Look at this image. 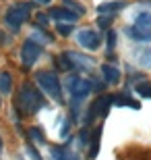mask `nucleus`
I'll return each mask as SVG.
<instances>
[{"label":"nucleus","mask_w":151,"mask_h":160,"mask_svg":"<svg viewBox=\"0 0 151 160\" xmlns=\"http://www.w3.org/2000/svg\"><path fill=\"white\" fill-rule=\"evenodd\" d=\"M17 104H19V110L25 112V114H35L41 106H46L41 94L35 88H31V85H23V88H21V94H19V98H17Z\"/></svg>","instance_id":"nucleus-1"},{"label":"nucleus","mask_w":151,"mask_h":160,"mask_svg":"<svg viewBox=\"0 0 151 160\" xmlns=\"http://www.w3.org/2000/svg\"><path fill=\"white\" fill-rule=\"evenodd\" d=\"M31 8H33V6H31L29 2H17V4H12L4 15V23L8 25L12 31L21 29V25L27 23V19H29Z\"/></svg>","instance_id":"nucleus-2"},{"label":"nucleus","mask_w":151,"mask_h":160,"mask_svg":"<svg viewBox=\"0 0 151 160\" xmlns=\"http://www.w3.org/2000/svg\"><path fill=\"white\" fill-rule=\"evenodd\" d=\"M37 83H40V88L46 92L48 96H52L56 102H62V85H60V79L56 77V73L52 71H41L37 73Z\"/></svg>","instance_id":"nucleus-3"},{"label":"nucleus","mask_w":151,"mask_h":160,"mask_svg":"<svg viewBox=\"0 0 151 160\" xmlns=\"http://www.w3.org/2000/svg\"><path fill=\"white\" fill-rule=\"evenodd\" d=\"M128 33L137 42H151V12H139Z\"/></svg>","instance_id":"nucleus-4"},{"label":"nucleus","mask_w":151,"mask_h":160,"mask_svg":"<svg viewBox=\"0 0 151 160\" xmlns=\"http://www.w3.org/2000/svg\"><path fill=\"white\" fill-rule=\"evenodd\" d=\"M91 65V58L79 52H62V56H60V67L66 71H81V69H89Z\"/></svg>","instance_id":"nucleus-5"},{"label":"nucleus","mask_w":151,"mask_h":160,"mask_svg":"<svg viewBox=\"0 0 151 160\" xmlns=\"http://www.w3.org/2000/svg\"><path fill=\"white\" fill-rule=\"evenodd\" d=\"M66 85H68V92H70V96H73L75 102H81L83 98H87V94L93 89L91 81L81 79V77H77V75H70V77L66 79Z\"/></svg>","instance_id":"nucleus-6"},{"label":"nucleus","mask_w":151,"mask_h":160,"mask_svg":"<svg viewBox=\"0 0 151 160\" xmlns=\"http://www.w3.org/2000/svg\"><path fill=\"white\" fill-rule=\"evenodd\" d=\"M110 106H112V96H99L97 100L89 106V112L85 114V125H89L93 119H97V117H106V112H108Z\"/></svg>","instance_id":"nucleus-7"},{"label":"nucleus","mask_w":151,"mask_h":160,"mask_svg":"<svg viewBox=\"0 0 151 160\" xmlns=\"http://www.w3.org/2000/svg\"><path fill=\"white\" fill-rule=\"evenodd\" d=\"M41 56V46L33 40H27L21 48V60H23L25 67H33Z\"/></svg>","instance_id":"nucleus-8"},{"label":"nucleus","mask_w":151,"mask_h":160,"mask_svg":"<svg viewBox=\"0 0 151 160\" xmlns=\"http://www.w3.org/2000/svg\"><path fill=\"white\" fill-rule=\"evenodd\" d=\"M77 40H79V44H81L85 50H97V48L101 46V38L93 29H81L77 33Z\"/></svg>","instance_id":"nucleus-9"},{"label":"nucleus","mask_w":151,"mask_h":160,"mask_svg":"<svg viewBox=\"0 0 151 160\" xmlns=\"http://www.w3.org/2000/svg\"><path fill=\"white\" fill-rule=\"evenodd\" d=\"M50 17L56 19L58 23H70V25H73L77 19H79L75 12H70L68 8H64V6H56V8H50Z\"/></svg>","instance_id":"nucleus-10"},{"label":"nucleus","mask_w":151,"mask_h":160,"mask_svg":"<svg viewBox=\"0 0 151 160\" xmlns=\"http://www.w3.org/2000/svg\"><path fill=\"white\" fill-rule=\"evenodd\" d=\"M50 152H52L54 160H79V156H77L75 152H70L66 146H52Z\"/></svg>","instance_id":"nucleus-11"},{"label":"nucleus","mask_w":151,"mask_h":160,"mask_svg":"<svg viewBox=\"0 0 151 160\" xmlns=\"http://www.w3.org/2000/svg\"><path fill=\"white\" fill-rule=\"evenodd\" d=\"M101 77H104L106 83L114 85V83L120 81V69H116V67H112V65H104L101 67Z\"/></svg>","instance_id":"nucleus-12"},{"label":"nucleus","mask_w":151,"mask_h":160,"mask_svg":"<svg viewBox=\"0 0 151 160\" xmlns=\"http://www.w3.org/2000/svg\"><path fill=\"white\" fill-rule=\"evenodd\" d=\"M126 6V0H112V2H101L97 6V12L99 15H110V12H116L120 8Z\"/></svg>","instance_id":"nucleus-13"},{"label":"nucleus","mask_w":151,"mask_h":160,"mask_svg":"<svg viewBox=\"0 0 151 160\" xmlns=\"http://www.w3.org/2000/svg\"><path fill=\"white\" fill-rule=\"evenodd\" d=\"M99 137H101V127H95L91 135V148H89V158H97L99 154Z\"/></svg>","instance_id":"nucleus-14"},{"label":"nucleus","mask_w":151,"mask_h":160,"mask_svg":"<svg viewBox=\"0 0 151 160\" xmlns=\"http://www.w3.org/2000/svg\"><path fill=\"white\" fill-rule=\"evenodd\" d=\"M112 104H118V106H128V108H134V110H139L141 104L137 100H130L126 96H112Z\"/></svg>","instance_id":"nucleus-15"},{"label":"nucleus","mask_w":151,"mask_h":160,"mask_svg":"<svg viewBox=\"0 0 151 160\" xmlns=\"http://www.w3.org/2000/svg\"><path fill=\"white\" fill-rule=\"evenodd\" d=\"M12 92V77L11 73L2 71L0 73V94H11Z\"/></svg>","instance_id":"nucleus-16"},{"label":"nucleus","mask_w":151,"mask_h":160,"mask_svg":"<svg viewBox=\"0 0 151 160\" xmlns=\"http://www.w3.org/2000/svg\"><path fill=\"white\" fill-rule=\"evenodd\" d=\"M64 8H68L70 12H75L77 17H81V15H85V6L81 4V2H77V0H62Z\"/></svg>","instance_id":"nucleus-17"},{"label":"nucleus","mask_w":151,"mask_h":160,"mask_svg":"<svg viewBox=\"0 0 151 160\" xmlns=\"http://www.w3.org/2000/svg\"><path fill=\"white\" fill-rule=\"evenodd\" d=\"M137 60H139L143 67H151V48H143L137 52Z\"/></svg>","instance_id":"nucleus-18"},{"label":"nucleus","mask_w":151,"mask_h":160,"mask_svg":"<svg viewBox=\"0 0 151 160\" xmlns=\"http://www.w3.org/2000/svg\"><path fill=\"white\" fill-rule=\"evenodd\" d=\"M137 94L143 98H151V81H141L137 83Z\"/></svg>","instance_id":"nucleus-19"},{"label":"nucleus","mask_w":151,"mask_h":160,"mask_svg":"<svg viewBox=\"0 0 151 160\" xmlns=\"http://www.w3.org/2000/svg\"><path fill=\"white\" fill-rule=\"evenodd\" d=\"M27 137H29L31 142H37V143H44L46 139H44V133H41L37 127H31L29 131H27Z\"/></svg>","instance_id":"nucleus-20"},{"label":"nucleus","mask_w":151,"mask_h":160,"mask_svg":"<svg viewBox=\"0 0 151 160\" xmlns=\"http://www.w3.org/2000/svg\"><path fill=\"white\" fill-rule=\"evenodd\" d=\"M56 29H58V33H62V36H70V33H73V25L70 23H56Z\"/></svg>","instance_id":"nucleus-21"},{"label":"nucleus","mask_w":151,"mask_h":160,"mask_svg":"<svg viewBox=\"0 0 151 160\" xmlns=\"http://www.w3.org/2000/svg\"><path fill=\"white\" fill-rule=\"evenodd\" d=\"M110 23H112V17H110V15H104V17H99V21H97V25L101 27V29H104V27L108 29V27H110Z\"/></svg>","instance_id":"nucleus-22"},{"label":"nucleus","mask_w":151,"mask_h":160,"mask_svg":"<svg viewBox=\"0 0 151 160\" xmlns=\"http://www.w3.org/2000/svg\"><path fill=\"white\" fill-rule=\"evenodd\" d=\"M114 44H116V33L110 29V31H108V48L112 50V48H114Z\"/></svg>","instance_id":"nucleus-23"},{"label":"nucleus","mask_w":151,"mask_h":160,"mask_svg":"<svg viewBox=\"0 0 151 160\" xmlns=\"http://www.w3.org/2000/svg\"><path fill=\"white\" fill-rule=\"evenodd\" d=\"M27 152H29V154H31V158H33V160H41L40 152H37V150H35L33 146H27Z\"/></svg>","instance_id":"nucleus-24"},{"label":"nucleus","mask_w":151,"mask_h":160,"mask_svg":"<svg viewBox=\"0 0 151 160\" xmlns=\"http://www.w3.org/2000/svg\"><path fill=\"white\" fill-rule=\"evenodd\" d=\"M37 23H40V27H46L48 25V17L46 15H37Z\"/></svg>","instance_id":"nucleus-25"},{"label":"nucleus","mask_w":151,"mask_h":160,"mask_svg":"<svg viewBox=\"0 0 151 160\" xmlns=\"http://www.w3.org/2000/svg\"><path fill=\"white\" fill-rule=\"evenodd\" d=\"M68 127H70V119H66V123H64V127H62V131H60V133H62V137L66 135V133H68Z\"/></svg>","instance_id":"nucleus-26"},{"label":"nucleus","mask_w":151,"mask_h":160,"mask_svg":"<svg viewBox=\"0 0 151 160\" xmlns=\"http://www.w3.org/2000/svg\"><path fill=\"white\" fill-rule=\"evenodd\" d=\"M33 2H37V4H44V6L50 4V0H33Z\"/></svg>","instance_id":"nucleus-27"},{"label":"nucleus","mask_w":151,"mask_h":160,"mask_svg":"<svg viewBox=\"0 0 151 160\" xmlns=\"http://www.w3.org/2000/svg\"><path fill=\"white\" fill-rule=\"evenodd\" d=\"M0 154H2V137H0Z\"/></svg>","instance_id":"nucleus-28"},{"label":"nucleus","mask_w":151,"mask_h":160,"mask_svg":"<svg viewBox=\"0 0 151 160\" xmlns=\"http://www.w3.org/2000/svg\"><path fill=\"white\" fill-rule=\"evenodd\" d=\"M149 2H151V0H149Z\"/></svg>","instance_id":"nucleus-29"}]
</instances>
